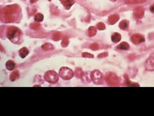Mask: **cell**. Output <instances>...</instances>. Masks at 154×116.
Returning a JSON list of instances; mask_svg holds the SVG:
<instances>
[{"instance_id": "18", "label": "cell", "mask_w": 154, "mask_h": 116, "mask_svg": "<svg viewBox=\"0 0 154 116\" xmlns=\"http://www.w3.org/2000/svg\"><path fill=\"white\" fill-rule=\"evenodd\" d=\"M96 34V28L94 26H90L88 29V35L89 37H92Z\"/></svg>"}, {"instance_id": "2", "label": "cell", "mask_w": 154, "mask_h": 116, "mask_svg": "<svg viewBox=\"0 0 154 116\" xmlns=\"http://www.w3.org/2000/svg\"><path fill=\"white\" fill-rule=\"evenodd\" d=\"M21 36V31L19 28L15 26H10L8 28L7 36L12 42L16 43L19 41Z\"/></svg>"}, {"instance_id": "4", "label": "cell", "mask_w": 154, "mask_h": 116, "mask_svg": "<svg viewBox=\"0 0 154 116\" xmlns=\"http://www.w3.org/2000/svg\"><path fill=\"white\" fill-rule=\"evenodd\" d=\"M59 75L64 80H70L73 76V72L68 67H62L59 71Z\"/></svg>"}, {"instance_id": "16", "label": "cell", "mask_w": 154, "mask_h": 116, "mask_svg": "<svg viewBox=\"0 0 154 116\" xmlns=\"http://www.w3.org/2000/svg\"><path fill=\"white\" fill-rule=\"evenodd\" d=\"M6 67L8 70H12L15 68V63L12 60H8L6 63Z\"/></svg>"}, {"instance_id": "17", "label": "cell", "mask_w": 154, "mask_h": 116, "mask_svg": "<svg viewBox=\"0 0 154 116\" xmlns=\"http://www.w3.org/2000/svg\"><path fill=\"white\" fill-rule=\"evenodd\" d=\"M19 77V72L17 71V70H15V71L13 72L10 74V80H11L12 81H14L16 80Z\"/></svg>"}, {"instance_id": "33", "label": "cell", "mask_w": 154, "mask_h": 116, "mask_svg": "<svg viewBox=\"0 0 154 116\" xmlns=\"http://www.w3.org/2000/svg\"><path fill=\"white\" fill-rule=\"evenodd\" d=\"M0 50H3V49H2L1 45H0Z\"/></svg>"}, {"instance_id": "31", "label": "cell", "mask_w": 154, "mask_h": 116, "mask_svg": "<svg viewBox=\"0 0 154 116\" xmlns=\"http://www.w3.org/2000/svg\"><path fill=\"white\" fill-rule=\"evenodd\" d=\"M37 1V0H30V2H31L32 3H34L36 2Z\"/></svg>"}, {"instance_id": "21", "label": "cell", "mask_w": 154, "mask_h": 116, "mask_svg": "<svg viewBox=\"0 0 154 116\" xmlns=\"http://www.w3.org/2000/svg\"><path fill=\"white\" fill-rule=\"evenodd\" d=\"M125 83H126L128 86H139V85L138 84H136V83H134L131 82L130 81L129 78L128 77L127 75H125Z\"/></svg>"}, {"instance_id": "35", "label": "cell", "mask_w": 154, "mask_h": 116, "mask_svg": "<svg viewBox=\"0 0 154 116\" xmlns=\"http://www.w3.org/2000/svg\"><path fill=\"white\" fill-rule=\"evenodd\" d=\"M111 1H117V0H111Z\"/></svg>"}, {"instance_id": "7", "label": "cell", "mask_w": 154, "mask_h": 116, "mask_svg": "<svg viewBox=\"0 0 154 116\" xmlns=\"http://www.w3.org/2000/svg\"><path fill=\"white\" fill-rule=\"evenodd\" d=\"M131 39L132 43L135 44V45H138V44H140L141 43H143L145 40L144 36L139 34H135L132 35Z\"/></svg>"}, {"instance_id": "30", "label": "cell", "mask_w": 154, "mask_h": 116, "mask_svg": "<svg viewBox=\"0 0 154 116\" xmlns=\"http://www.w3.org/2000/svg\"><path fill=\"white\" fill-rule=\"evenodd\" d=\"M108 56V53L107 52H103V53H101L100 54H99L98 56V57L99 58H105Z\"/></svg>"}, {"instance_id": "3", "label": "cell", "mask_w": 154, "mask_h": 116, "mask_svg": "<svg viewBox=\"0 0 154 116\" xmlns=\"http://www.w3.org/2000/svg\"><path fill=\"white\" fill-rule=\"evenodd\" d=\"M105 80L107 84L111 86H118L119 84V79L115 74L109 72L105 76Z\"/></svg>"}, {"instance_id": "22", "label": "cell", "mask_w": 154, "mask_h": 116, "mask_svg": "<svg viewBox=\"0 0 154 116\" xmlns=\"http://www.w3.org/2000/svg\"><path fill=\"white\" fill-rule=\"evenodd\" d=\"M34 19L36 21H38V22H41V21H42L44 19V16L41 13H38L37 14L35 15V17H34Z\"/></svg>"}, {"instance_id": "24", "label": "cell", "mask_w": 154, "mask_h": 116, "mask_svg": "<svg viewBox=\"0 0 154 116\" xmlns=\"http://www.w3.org/2000/svg\"><path fill=\"white\" fill-rule=\"evenodd\" d=\"M69 44V38L68 37H65V38H63L62 41V43H61V45L63 47H66Z\"/></svg>"}, {"instance_id": "10", "label": "cell", "mask_w": 154, "mask_h": 116, "mask_svg": "<svg viewBox=\"0 0 154 116\" xmlns=\"http://www.w3.org/2000/svg\"><path fill=\"white\" fill-rule=\"evenodd\" d=\"M119 19V16L118 14H114V15H111L109 17L108 21H109V24L114 25L116 23L118 22V21Z\"/></svg>"}, {"instance_id": "32", "label": "cell", "mask_w": 154, "mask_h": 116, "mask_svg": "<svg viewBox=\"0 0 154 116\" xmlns=\"http://www.w3.org/2000/svg\"><path fill=\"white\" fill-rule=\"evenodd\" d=\"M154 8V5H152L151 7V11L152 12H154V8Z\"/></svg>"}, {"instance_id": "5", "label": "cell", "mask_w": 154, "mask_h": 116, "mask_svg": "<svg viewBox=\"0 0 154 116\" xmlns=\"http://www.w3.org/2000/svg\"><path fill=\"white\" fill-rule=\"evenodd\" d=\"M44 79L46 81L50 83H55L58 81V75L53 70H49L44 74Z\"/></svg>"}, {"instance_id": "23", "label": "cell", "mask_w": 154, "mask_h": 116, "mask_svg": "<svg viewBox=\"0 0 154 116\" xmlns=\"http://www.w3.org/2000/svg\"><path fill=\"white\" fill-rule=\"evenodd\" d=\"M146 0H125V3L127 4L141 3L145 2Z\"/></svg>"}, {"instance_id": "29", "label": "cell", "mask_w": 154, "mask_h": 116, "mask_svg": "<svg viewBox=\"0 0 154 116\" xmlns=\"http://www.w3.org/2000/svg\"><path fill=\"white\" fill-rule=\"evenodd\" d=\"M82 56L84 58H94V56L92 54H91L89 53L84 52L82 54Z\"/></svg>"}, {"instance_id": "20", "label": "cell", "mask_w": 154, "mask_h": 116, "mask_svg": "<svg viewBox=\"0 0 154 116\" xmlns=\"http://www.w3.org/2000/svg\"><path fill=\"white\" fill-rule=\"evenodd\" d=\"M75 75L77 77H79V78H82V77L84 76V72L81 68H76L75 72Z\"/></svg>"}, {"instance_id": "13", "label": "cell", "mask_w": 154, "mask_h": 116, "mask_svg": "<svg viewBox=\"0 0 154 116\" xmlns=\"http://www.w3.org/2000/svg\"><path fill=\"white\" fill-rule=\"evenodd\" d=\"M28 54H29V50L26 47H23L19 50V56H21V58H25V57L28 56Z\"/></svg>"}, {"instance_id": "6", "label": "cell", "mask_w": 154, "mask_h": 116, "mask_svg": "<svg viewBox=\"0 0 154 116\" xmlns=\"http://www.w3.org/2000/svg\"><path fill=\"white\" fill-rule=\"evenodd\" d=\"M91 77L92 81L96 84H101L103 81V74L98 70L92 72Z\"/></svg>"}, {"instance_id": "36", "label": "cell", "mask_w": 154, "mask_h": 116, "mask_svg": "<svg viewBox=\"0 0 154 116\" xmlns=\"http://www.w3.org/2000/svg\"><path fill=\"white\" fill-rule=\"evenodd\" d=\"M49 1H51V0H49Z\"/></svg>"}, {"instance_id": "26", "label": "cell", "mask_w": 154, "mask_h": 116, "mask_svg": "<svg viewBox=\"0 0 154 116\" xmlns=\"http://www.w3.org/2000/svg\"><path fill=\"white\" fill-rule=\"evenodd\" d=\"M60 38H61V34L59 32L55 33L53 36V39H54L55 41H58V40H59L60 39Z\"/></svg>"}, {"instance_id": "12", "label": "cell", "mask_w": 154, "mask_h": 116, "mask_svg": "<svg viewBox=\"0 0 154 116\" xmlns=\"http://www.w3.org/2000/svg\"><path fill=\"white\" fill-rule=\"evenodd\" d=\"M111 39L113 42L114 43H118L119 41H120V40L121 39V36L120 34L119 33H117V32H115L112 35V37H111Z\"/></svg>"}, {"instance_id": "8", "label": "cell", "mask_w": 154, "mask_h": 116, "mask_svg": "<svg viewBox=\"0 0 154 116\" xmlns=\"http://www.w3.org/2000/svg\"><path fill=\"white\" fill-rule=\"evenodd\" d=\"M146 69L147 70H150V71H152L154 70V54L151 55L147 59L146 62Z\"/></svg>"}, {"instance_id": "25", "label": "cell", "mask_w": 154, "mask_h": 116, "mask_svg": "<svg viewBox=\"0 0 154 116\" xmlns=\"http://www.w3.org/2000/svg\"><path fill=\"white\" fill-rule=\"evenodd\" d=\"M40 27V24L38 23H34L30 25V28L33 29V30H36Z\"/></svg>"}, {"instance_id": "11", "label": "cell", "mask_w": 154, "mask_h": 116, "mask_svg": "<svg viewBox=\"0 0 154 116\" xmlns=\"http://www.w3.org/2000/svg\"><path fill=\"white\" fill-rule=\"evenodd\" d=\"M130 48V46L128 43L126 42H122L118 46H117V49L122 50H127Z\"/></svg>"}, {"instance_id": "14", "label": "cell", "mask_w": 154, "mask_h": 116, "mask_svg": "<svg viewBox=\"0 0 154 116\" xmlns=\"http://www.w3.org/2000/svg\"><path fill=\"white\" fill-rule=\"evenodd\" d=\"M128 25H129V22L127 20L121 21L119 24V26L121 30H126L128 27Z\"/></svg>"}, {"instance_id": "34", "label": "cell", "mask_w": 154, "mask_h": 116, "mask_svg": "<svg viewBox=\"0 0 154 116\" xmlns=\"http://www.w3.org/2000/svg\"><path fill=\"white\" fill-rule=\"evenodd\" d=\"M60 2H61V3H64V1H66V0H60Z\"/></svg>"}, {"instance_id": "9", "label": "cell", "mask_w": 154, "mask_h": 116, "mask_svg": "<svg viewBox=\"0 0 154 116\" xmlns=\"http://www.w3.org/2000/svg\"><path fill=\"white\" fill-rule=\"evenodd\" d=\"M144 14H145V11L142 7L135 8L134 9V11H133V16L137 19L142 18L144 16Z\"/></svg>"}, {"instance_id": "1", "label": "cell", "mask_w": 154, "mask_h": 116, "mask_svg": "<svg viewBox=\"0 0 154 116\" xmlns=\"http://www.w3.org/2000/svg\"><path fill=\"white\" fill-rule=\"evenodd\" d=\"M20 8L17 5H8L0 10V19L6 23L15 21L19 16Z\"/></svg>"}, {"instance_id": "19", "label": "cell", "mask_w": 154, "mask_h": 116, "mask_svg": "<svg viewBox=\"0 0 154 116\" xmlns=\"http://www.w3.org/2000/svg\"><path fill=\"white\" fill-rule=\"evenodd\" d=\"M42 49L44 50H51L54 49L53 45L50 44V43H45L42 46Z\"/></svg>"}, {"instance_id": "15", "label": "cell", "mask_w": 154, "mask_h": 116, "mask_svg": "<svg viewBox=\"0 0 154 116\" xmlns=\"http://www.w3.org/2000/svg\"><path fill=\"white\" fill-rule=\"evenodd\" d=\"M75 3V1L73 0H66L63 3L64 7L66 8V9L69 10L70 8L71 7L72 5Z\"/></svg>"}, {"instance_id": "28", "label": "cell", "mask_w": 154, "mask_h": 116, "mask_svg": "<svg viewBox=\"0 0 154 116\" xmlns=\"http://www.w3.org/2000/svg\"><path fill=\"white\" fill-rule=\"evenodd\" d=\"M90 48L91 49H92L93 50H98L99 49V46H98L97 43H93L92 45H91Z\"/></svg>"}, {"instance_id": "27", "label": "cell", "mask_w": 154, "mask_h": 116, "mask_svg": "<svg viewBox=\"0 0 154 116\" xmlns=\"http://www.w3.org/2000/svg\"><path fill=\"white\" fill-rule=\"evenodd\" d=\"M97 28L100 30H103L105 29V25L103 23H98L97 24Z\"/></svg>"}]
</instances>
